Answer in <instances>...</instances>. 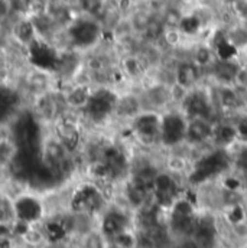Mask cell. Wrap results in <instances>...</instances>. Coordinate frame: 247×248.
I'll use <instances>...</instances> for the list:
<instances>
[{"label":"cell","instance_id":"6da1fadb","mask_svg":"<svg viewBox=\"0 0 247 248\" xmlns=\"http://www.w3.org/2000/svg\"><path fill=\"white\" fill-rule=\"evenodd\" d=\"M126 125L134 146L148 152L161 150V113L143 110Z\"/></svg>","mask_w":247,"mask_h":248},{"label":"cell","instance_id":"9a60e30c","mask_svg":"<svg viewBox=\"0 0 247 248\" xmlns=\"http://www.w3.org/2000/svg\"><path fill=\"white\" fill-rule=\"evenodd\" d=\"M224 1H230V0H224Z\"/></svg>","mask_w":247,"mask_h":248},{"label":"cell","instance_id":"9c48e42d","mask_svg":"<svg viewBox=\"0 0 247 248\" xmlns=\"http://www.w3.org/2000/svg\"><path fill=\"white\" fill-rule=\"evenodd\" d=\"M217 58H218V55L208 41L197 39L191 44L189 60L194 62L198 68H201L205 72V75H207L208 69L214 65V62L217 61Z\"/></svg>","mask_w":247,"mask_h":248},{"label":"cell","instance_id":"7a4b0ae2","mask_svg":"<svg viewBox=\"0 0 247 248\" xmlns=\"http://www.w3.org/2000/svg\"><path fill=\"white\" fill-rule=\"evenodd\" d=\"M180 108L185 113L188 119H194V117H207L213 120L220 119L214 103L213 85L210 82H202L191 88Z\"/></svg>","mask_w":247,"mask_h":248},{"label":"cell","instance_id":"277c9868","mask_svg":"<svg viewBox=\"0 0 247 248\" xmlns=\"http://www.w3.org/2000/svg\"><path fill=\"white\" fill-rule=\"evenodd\" d=\"M140 98L145 110L164 113L174 107L171 85L158 79H145L142 85H139Z\"/></svg>","mask_w":247,"mask_h":248},{"label":"cell","instance_id":"5b68a950","mask_svg":"<svg viewBox=\"0 0 247 248\" xmlns=\"http://www.w3.org/2000/svg\"><path fill=\"white\" fill-rule=\"evenodd\" d=\"M215 122L207 117L188 119L185 136V146L194 150V153L213 146V137L215 130Z\"/></svg>","mask_w":247,"mask_h":248},{"label":"cell","instance_id":"8992f818","mask_svg":"<svg viewBox=\"0 0 247 248\" xmlns=\"http://www.w3.org/2000/svg\"><path fill=\"white\" fill-rule=\"evenodd\" d=\"M211 85H213L214 103L220 117H236L245 111L242 103V94L236 85L233 84H227V85L211 84Z\"/></svg>","mask_w":247,"mask_h":248},{"label":"cell","instance_id":"5bb4252c","mask_svg":"<svg viewBox=\"0 0 247 248\" xmlns=\"http://www.w3.org/2000/svg\"><path fill=\"white\" fill-rule=\"evenodd\" d=\"M243 25H245V26H246V28H247V22H246V23H243Z\"/></svg>","mask_w":247,"mask_h":248},{"label":"cell","instance_id":"52a82bcc","mask_svg":"<svg viewBox=\"0 0 247 248\" xmlns=\"http://www.w3.org/2000/svg\"><path fill=\"white\" fill-rule=\"evenodd\" d=\"M240 62L242 61L239 57L217 58V61L214 62V65L207 72V82L217 84V85L233 84Z\"/></svg>","mask_w":247,"mask_h":248},{"label":"cell","instance_id":"7c38bea8","mask_svg":"<svg viewBox=\"0 0 247 248\" xmlns=\"http://www.w3.org/2000/svg\"><path fill=\"white\" fill-rule=\"evenodd\" d=\"M239 69L234 77L233 85H236L239 90H246L247 88V60H240Z\"/></svg>","mask_w":247,"mask_h":248},{"label":"cell","instance_id":"30bf717a","mask_svg":"<svg viewBox=\"0 0 247 248\" xmlns=\"http://www.w3.org/2000/svg\"><path fill=\"white\" fill-rule=\"evenodd\" d=\"M224 28L226 45L239 57L247 54V28L240 22H233Z\"/></svg>","mask_w":247,"mask_h":248},{"label":"cell","instance_id":"3957f363","mask_svg":"<svg viewBox=\"0 0 247 248\" xmlns=\"http://www.w3.org/2000/svg\"><path fill=\"white\" fill-rule=\"evenodd\" d=\"M188 117L180 107L161 113V150H174L185 144Z\"/></svg>","mask_w":247,"mask_h":248},{"label":"cell","instance_id":"ba28073f","mask_svg":"<svg viewBox=\"0 0 247 248\" xmlns=\"http://www.w3.org/2000/svg\"><path fill=\"white\" fill-rule=\"evenodd\" d=\"M174 72L175 82L185 87L186 90H191L202 82H207L205 72L201 68H198L191 60H175Z\"/></svg>","mask_w":247,"mask_h":248},{"label":"cell","instance_id":"8fae6325","mask_svg":"<svg viewBox=\"0 0 247 248\" xmlns=\"http://www.w3.org/2000/svg\"><path fill=\"white\" fill-rule=\"evenodd\" d=\"M230 15L234 22L246 23L247 22V0H230L227 1Z\"/></svg>","mask_w":247,"mask_h":248},{"label":"cell","instance_id":"4fadbf2b","mask_svg":"<svg viewBox=\"0 0 247 248\" xmlns=\"http://www.w3.org/2000/svg\"><path fill=\"white\" fill-rule=\"evenodd\" d=\"M240 94H242V103H243V108H245V111H247V88L246 90H240Z\"/></svg>","mask_w":247,"mask_h":248}]
</instances>
